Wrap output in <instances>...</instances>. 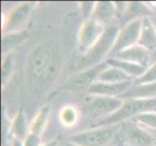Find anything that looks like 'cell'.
<instances>
[{"instance_id":"12","label":"cell","mask_w":156,"mask_h":146,"mask_svg":"<svg viewBox=\"0 0 156 146\" xmlns=\"http://www.w3.org/2000/svg\"><path fill=\"white\" fill-rule=\"evenodd\" d=\"M111 58H115L118 59H122V61L130 62L143 66L144 67H147L150 58V52L141 46L135 45L117 53L116 55Z\"/></svg>"},{"instance_id":"18","label":"cell","mask_w":156,"mask_h":146,"mask_svg":"<svg viewBox=\"0 0 156 146\" xmlns=\"http://www.w3.org/2000/svg\"><path fill=\"white\" fill-rule=\"evenodd\" d=\"M10 132L14 137V139H19L21 141H23L30 133L29 127L27 126V122H26V116L23 109H21V108L18 111L12 123H11Z\"/></svg>"},{"instance_id":"27","label":"cell","mask_w":156,"mask_h":146,"mask_svg":"<svg viewBox=\"0 0 156 146\" xmlns=\"http://www.w3.org/2000/svg\"><path fill=\"white\" fill-rule=\"evenodd\" d=\"M23 146H42V139L38 134L29 133L23 140Z\"/></svg>"},{"instance_id":"5","label":"cell","mask_w":156,"mask_h":146,"mask_svg":"<svg viewBox=\"0 0 156 146\" xmlns=\"http://www.w3.org/2000/svg\"><path fill=\"white\" fill-rule=\"evenodd\" d=\"M123 102L124 100L119 97L91 95L85 100L83 110L92 118L105 119L115 113L121 107Z\"/></svg>"},{"instance_id":"7","label":"cell","mask_w":156,"mask_h":146,"mask_svg":"<svg viewBox=\"0 0 156 146\" xmlns=\"http://www.w3.org/2000/svg\"><path fill=\"white\" fill-rule=\"evenodd\" d=\"M120 125L119 133L124 141L130 146H153V134L147 129L139 126L135 122H123Z\"/></svg>"},{"instance_id":"26","label":"cell","mask_w":156,"mask_h":146,"mask_svg":"<svg viewBox=\"0 0 156 146\" xmlns=\"http://www.w3.org/2000/svg\"><path fill=\"white\" fill-rule=\"evenodd\" d=\"M95 4H96V2H93V1L80 2V12L82 13L83 17L84 18V21L92 18Z\"/></svg>"},{"instance_id":"4","label":"cell","mask_w":156,"mask_h":146,"mask_svg":"<svg viewBox=\"0 0 156 146\" xmlns=\"http://www.w3.org/2000/svg\"><path fill=\"white\" fill-rule=\"evenodd\" d=\"M120 125L95 127L93 129L75 133L69 137V141L78 146H104L119 132Z\"/></svg>"},{"instance_id":"28","label":"cell","mask_w":156,"mask_h":146,"mask_svg":"<svg viewBox=\"0 0 156 146\" xmlns=\"http://www.w3.org/2000/svg\"><path fill=\"white\" fill-rule=\"evenodd\" d=\"M42 146H58V141L55 139H53V140H51V141L47 142L45 144H43Z\"/></svg>"},{"instance_id":"10","label":"cell","mask_w":156,"mask_h":146,"mask_svg":"<svg viewBox=\"0 0 156 146\" xmlns=\"http://www.w3.org/2000/svg\"><path fill=\"white\" fill-rule=\"evenodd\" d=\"M108 66H109V64L104 62L96 66L82 70L66 84L65 89H68L70 91H87L90 86L97 81L100 73Z\"/></svg>"},{"instance_id":"20","label":"cell","mask_w":156,"mask_h":146,"mask_svg":"<svg viewBox=\"0 0 156 146\" xmlns=\"http://www.w3.org/2000/svg\"><path fill=\"white\" fill-rule=\"evenodd\" d=\"M51 114V106L45 105L44 107L41 108V110L37 113L36 116L33 118L30 126H29V132L32 133L38 134L41 136L43 132L45 131V129L48 125Z\"/></svg>"},{"instance_id":"3","label":"cell","mask_w":156,"mask_h":146,"mask_svg":"<svg viewBox=\"0 0 156 146\" xmlns=\"http://www.w3.org/2000/svg\"><path fill=\"white\" fill-rule=\"evenodd\" d=\"M156 109V97L147 99H127L124 100L121 107L112 115L102 119L95 127H105L118 125L123 122L133 119L141 113L154 111Z\"/></svg>"},{"instance_id":"22","label":"cell","mask_w":156,"mask_h":146,"mask_svg":"<svg viewBox=\"0 0 156 146\" xmlns=\"http://www.w3.org/2000/svg\"><path fill=\"white\" fill-rule=\"evenodd\" d=\"M133 122L138 124L142 128L148 129L150 133H156V112L148 111L141 113L132 119Z\"/></svg>"},{"instance_id":"23","label":"cell","mask_w":156,"mask_h":146,"mask_svg":"<svg viewBox=\"0 0 156 146\" xmlns=\"http://www.w3.org/2000/svg\"><path fill=\"white\" fill-rule=\"evenodd\" d=\"M79 112L76 107L72 105H67L63 107L60 113H59V120L61 124L65 127H72L78 122Z\"/></svg>"},{"instance_id":"6","label":"cell","mask_w":156,"mask_h":146,"mask_svg":"<svg viewBox=\"0 0 156 146\" xmlns=\"http://www.w3.org/2000/svg\"><path fill=\"white\" fill-rule=\"evenodd\" d=\"M35 3L23 2L17 5L10 11L3 25V34L14 33L24 30L23 28L29 21Z\"/></svg>"},{"instance_id":"2","label":"cell","mask_w":156,"mask_h":146,"mask_svg":"<svg viewBox=\"0 0 156 146\" xmlns=\"http://www.w3.org/2000/svg\"><path fill=\"white\" fill-rule=\"evenodd\" d=\"M29 66L36 78L50 80L56 75L59 68V61L55 52L45 45L36 47L32 52Z\"/></svg>"},{"instance_id":"9","label":"cell","mask_w":156,"mask_h":146,"mask_svg":"<svg viewBox=\"0 0 156 146\" xmlns=\"http://www.w3.org/2000/svg\"><path fill=\"white\" fill-rule=\"evenodd\" d=\"M106 26L93 19L84 21L78 33V46L80 53L85 54L99 40Z\"/></svg>"},{"instance_id":"19","label":"cell","mask_w":156,"mask_h":146,"mask_svg":"<svg viewBox=\"0 0 156 146\" xmlns=\"http://www.w3.org/2000/svg\"><path fill=\"white\" fill-rule=\"evenodd\" d=\"M97 81L106 83H123L128 82V81H134V79L124 71H122L121 69L109 66L100 73Z\"/></svg>"},{"instance_id":"13","label":"cell","mask_w":156,"mask_h":146,"mask_svg":"<svg viewBox=\"0 0 156 146\" xmlns=\"http://www.w3.org/2000/svg\"><path fill=\"white\" fill-rule=\"evenodd\" d=\"M151 14H152V11L144 3L127 2L120 16L122 26H124L125 24L131 23V21L135 20L148 18V16Z\"/></svg>"},{"instance_id":"15","label":"cell","mask_w":156,"mask_h":146,"mask_svg":"<svg viewBox=\"0 0 156 146\" xmlns=\"http://www.w3.org/2000/svg\"><path fill=\"white\" fill-rule=\"evenodd\" d=\"M138 45L151 52L156 49V28L149 18L142 19L141 32Z\"/></svg>"},{"instance_id":"14","label":"cell","mask_w":156,"mask_h":146,"mask_svg":"<svg viewBox=\"0 0 156 146\" xmlns=\"http://www.w3.org/2000/svg\"><path fill=\"white\" fill-rule=\"evenodd\" d=\"M123 100L127 99H147L156 97V83L134 84L125 93L118 96Z\"/></svg>"},{"instance_id":"31","label":"cell","mask_w":156,"mask_h":146,"mask_svg":"<svg viewBox=\"0 0 156 146\" xmlns=\"http://www.w3.org/2000/svg\"><path fill=\"white\" fill-rule=\"evenodd\" d=\"M154 111H155V112H156V109H155V110H154Z\"/></svg>"},{"instance_id":"24","label":"cell","mask_w":156,"mask_h":146,"mask_svg":"<svg viewBox=\"0 0 156 146\" xmlns=\"http://www.w3.org/2000/svg\"><path fill=\"white\" fill-rule=\"evenodd\" d=\"M13 57L12 54L9 55L4 58L1 66V80H2V85L4 86L8 82L9 78L13 73Z\"/></svg>"},{"instance_id":"16","label":"cell","mask_w":156,"mask_h":146,"mask_svg":"<svg viewBox=\"0 0 156 146\" xmlns=\"http://www.w3.org/2000/svg\"><path fill=\"white\" fill-rule=\"evenodd\" d=\"M116 14V5L112 1H97L95 4L92 18L101 24H109Z\"/></svg>"},{"instance_id":"32","label":"cell","mask_w":156,"mask_h":146,"mask_svg":"<svg viewBox=\"0 0 156 146\" xmlns=\"http://www.w3.org/2000/svg\"><path fill=\"white\" fill-rule=\"evenodd\" d=\"M155 133V134H156V133Z\"/></svg>"},{"instance_id":"8","label":"cell","mask_w":156,"mask_h":146,"mask_svg":"<svg viewBox=\"0 0 156 146\" xmlns=\"http://www.w3.org/2000/svg\"><path fill=\"white\" fill-rule=\"evenodd\" d=\"M142 26V19L135 20L125 24L124 26L119 28L117 37L115 39V45L112 49L111 56L114 57L117 53H119L125 49L138 45L140 32H141Z\"/></svg>"},{"instance_id":"25","label":"cell","mask_w":156,"mask_h":146,"mask_svg":"<svg viewBox=\"0 0 156 146\" xmlns=\"http://www.w3.org/2000/svg\"><path fill=\"white\" fill-rule=\"evenodd\" d=\"M156 83V62L153 63L150 67H147V71L143 76L134 80V84H147Z\"/></svg>"},{"instance_id":"11","label":"cell","mask_w":156,"mask_h":146,"mask_svg":"<svg viewBox=\"0 0 156 146\" xmlns=\"http://www.w3.org/2000/svg\"><path fill=\"white\" fill-rule=\"evenodd\" d=\"M134 81H128L123 83H106V82H96L91 85L87 90L90 95H101V96H111L118 97L131 87Z\"/></svg>"},{"instance_id":"17","label":"cell","mask_w":156,"mask_h":146,"mask_svg":"<svg viewBox=\"0 0 156 146\" xmlns=\"http://www.w3.org/2000/svg\"><path fill=\"white\" fill-rule=\"evenodd\" d=\"M105 62L109 64L110 66H115V67L121 69L122 71H124L129 76H131L134 80L143 76L147 69V67L140 66V64L122 61V59H118L115 58H107Z\"/></svg>"},{"instance_id":"30","label":"cell","mask_w":156,"mask_h":146,"mask_svg":"<svg viewBox=\"0 0 156 146\" xmlns=\"http://www.w3.org/2000/svg\"><path fill=\"white\" fill-rule=\"evenodd\" d=\"M61 146H78V145H76V144H75V143H73V142H71V141H69V140H68V141L67 142H65V143H63Z\"/></svg>"},{"instance_id":"1","label":"cell","mask_w":156,"mask_h":146,"mask_svg":"<svg viewBox=\"0 0 156 146\" xmlns=\"http://www.w3.org/2000/svg\"><path fill=\"white\" fill-rule=\"evenodd\" d=\"M118 31H119V28L117 25H108L99 40L87 53L83 54V56L78 62L76 68L82 71V70L96 66L104 62V58L106 56L112 52Z\"/></svg>"},{"instance_id":"29","label":"cell","mask_w":156,"mask_h":146,"mask_svg":"<svg viewBox=\"0 0 156 146\" xmlns=\"http://www.w3.org/2000/svg\"><path fill=\"white\" fill-rule=\"evenodd\" d=\"M11 146H23V142L19 139H13Z\"/></svg>"},{"instance_id":"21","label":"cell","mask_w":156,"mask_h":146,"mask_svg":"<svg viewBox=\"0 0 156 146\" xmlns=\"http://www.w3.org/2000/svg\"><path fill=\"white\" fill-rule=\"evenodd\" d=\"M28 38V32L23 30L20 32H14V33L3 34L2 37V51L5 56L7 53H10L14 48L20 45Z\"/></svg>"}]
</instances>
